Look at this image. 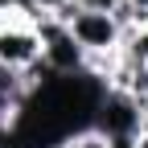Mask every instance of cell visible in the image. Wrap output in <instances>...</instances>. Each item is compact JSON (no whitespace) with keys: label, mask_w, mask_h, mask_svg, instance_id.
Returning <instances> with one entry per match:
<instances>
[{"label":"cell","mask_w":148,"mask_h":148,"mask_svg":"<svg viewBox=\"0 0 148 148\" xmlns=\"http://www.w3.org/2000/svg\"><path fill=\"white\" fill-rule=\"evenodd\" d=\"M74 4H78L82 12H115L123 0H74Z\"/></svg>","instance_id":"3957f363"},{"label":"cell","mask_w":148,"mask_h":148,"mask_svg":"<svg viewBox=\"0 0 148 148\" xmlns=\"http://www.w3.org/2000/svg\"><path fill=\"white\" fill-rule=\"evenodd\" d=\"M95 132L103 136H140V103L132 95L107 90L95 111Z\"/></svg>","instance_id":"7a4b0ae2"},{"label":"cell","mask_w":148,"mask_h":148,"mask_svg":"<svg viewBox=\"0 0 148 148\" xmlns=\"http://www.w3.org/2000/svg\"><path fill=\"white\" fill-rule=\"evenodd\" d=\"M70 37L86 49V58H103V53H119L123 45V29L115 25V16L111 12H74L70 16Z\"/></svg>","instance_id":"6da1fadb"},{"label":"cell","mask_w":148,"mask_h":148,"mask_svg":"<svg viewBox=\"0 0 148 148\" xmlns=\"http://www.w3.org/2000/svg\"><path fill=\"white\" fill-rule=\"evenodd\" d=\"M140 132H148V99H140Z\"/></svg>","instance_id":"5b68a950"},{"label":"cell","mask_w":148,"mask_h":148,"mask_svg":"<svg viewBox=\"0 0 148 148\" xmlns=\"http://www.w3.org/2000/svg\"><path fill=\"white\" fill-rule=\"evenodd\" d=\"M78 148H107V136L95 132V127L90 132H78Z\"/></svg>","instance_id":"277c9868"},{"label":"cell","mask_w":148,"mask_h":148,"mask_svg":"<svg viewBox=\"0 0 148 148\" xmlns=\"http://www.w3.org/2000/svg\"><path fill=\"white\" fill-rule=\"evenodd\" d=\"M127 4H132V8H136V12L144 16V21H148V0H127Z\"/></svg>","instance_id":"8992f818"}]
</instances>
